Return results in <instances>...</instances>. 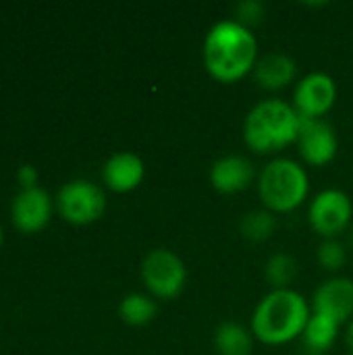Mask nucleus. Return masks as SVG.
Segmentation results:
<instances>
[{"mask_svg":"<svg viewBox=\"0 0 353 355\" xmlns=\"http://www.w3.org/2000/svg\"><path fill=\"white\" fill-rule=\"evenodd\" d=\"M58 214L77 227L96 223L106 210V196L100 185L87 179H73L56 193Z\"/></svg>","mask_w":353,"mask_h":355,"instance_id":"obj_6","label":"nucleus"},{"mask_svg":"<svg viewBox=\"0 0 353 355\" xmlns=\"http://www.w3.org/2000/svg\"><path fill=\"white\" fill-rule=\"evenodd\" d=\"M254 335L252 329H246L239 322L227 320L214 329V349L218 355H252L254 352Z\"/></svg>","mask_w":353,"mask_h":355,"instance_id":"obj_16","label":"nucleus"},{"mask_svg":"<svg viewBox=\"0 0 353 355\" xmlns=\"http://www.w3.org/2000/svg\"><path fill=\"white\" fill-rule=\"evenodd\" d=\"M353 204L350 196L341 189L318 191L308 208V220L314 233L322 239H337L352 225Z\"/></svg>","mask_w":353,"mask_h":355,"instance_id":"obj_7","label":"nucleus"},{"mask_svg":"<svg viewBox=\"0 0 353 355\" xmlns=\"http://www.w3.org/2000/svg\"><path fill=\"white\" fill-rule=\"evenodd\" d=\"M239 231H241V235L248 241L262 243V241H268L275 235V231H277V218L266 208L252 210V212L243 214V218L239 223Z\"/></svg>","mask_w":353,"mask_h":355,"instance_id":"obj_19","label":"nucleus"},{"mask_svg":"<svg viewBox=\"0 0 353 355\" xmlns=\"http://www.w3.org/2000/svg\"><path fill=\"white\" fill-rule=\"evenodd\" d=\"M298 77V64L289 54L283 52H270L262 58H258L254 69L256 83L266 92H279L291 85Z\"/></svg>","mask_w":353,"mask_h":355,"instance_id":"obj_14","label":"nucleus"},{"mask_svg":"<svg viewBox=\"0 0 353 355\" xmlns=\"http://www.w3.org/2000/svg\"><path fill=\"white\" fill-rule=\"evenodd\" d=\"M0 245H2V227H0Z\"/></svg>","mask_w":353,"mask_h":355,"instance_id":"obj_24","label":"nucleus"},{"mask_svg":"<svg viewBox=\"0 0 353 355\" xmlns=\"http://www.w3.org/2000/svg\"><path fill=\"white\" fill-rule=\"evenodd\" d=\"M202 60L208 75L218 83H235L254 73L258 40L250 27L235 19L214 23L202 44Z\"/></svg>","mask_w":353,"mask_h":355,"instance_id":"obj_1","label":"nucleus"},{"mask_svg":"<svg viewBox=\"0 0 353 355\" xmlns=\"http://www.w3.org/2000/svg\"><path fill=\"white\" fill-rule=\"evenodd\" d=\"M310 191L306 168L291 158H273L258 173V196L273 214L298 210Z\"/></svg>","mask_w":353,"mask_h":355,"instance_id":"obj_4","label":"nucleus"},{"mask_svg":"<svg viewBox=\"0 0 353 355\" xmlns=\"http://www.w3.org/2000/svg\"><path fill=\"white\" fill-rule=\"evenodd\" d=\"M264 10H266L264 2H260V0H243V2H239L235 6V15H237L235 21L252 29L254 25H258L262 21Z\"/></svg>","mask_w":353,"mask_h":355,"instance_id":"obj_21","label":"nucleus"},{"mask_svg":"<svg viewBox=\"0 0 353 355\" xmlns=\"http://www.w3.org/2000/svg\"><path fill=\"white\" fill-rule=\"evenodd\" d=\"M144 177H146V164L133 152L112 154L102 168L104 185L117 193H129V191L137 189L141 185Z\"/></svg>","mask_w":353,"mask_h":355,"instance_id":"obj_13","label":"nucleus"},{"mask_svg":"<svg viewBox=\"0 0 353 355\" xmlns=\"http://www.w3.org/2000/svg\"><path fill=\"white\" fill-rule=\"evenodd\" d=\"M208 177L214 191L231 196V193L246 191L254 183L256 168L250 158L241 154H227L212 162Z\"/></svg>","mask_w":353,"mask_h":355,"instance_id":"obj_11","label":"nucleus"},{"mask_svg":"<svg viewBox=\"0 0 353 355\" xmlns=\"http://www.w3.org/2000/svg\"><path fill=\"white\" fill-rule=\"evenodd\" d=\"M156 302L146 293H129L119 304V316L129 327H146L156 318Z\"/></svg>","mask_w":353,"mask_h":355,"instance_id":"obj_17","label":"nucleus"},{"mask_svg":"<svg viewBox=\"0 0 353 355\" xmlns=\"http://www.w3.org/2000/svg\"><path fill=\"white\" fill-rule=\"evenodd\" d=\"M298 152L310 166H327L337 156V131L325 119H302L298 133Z\"/></svg>","mask_w":353,"mask_h":355,"instance_id":"obj_9","label":"nucleus"},{"mask_svg":"<svg viewBox=\"0 0 353 355\" xmlns=\"http://www.w3.org/2000/svg\"><path fill=\"white\" fill-rule=\"evenodd\" d=\"M312 312L333 318L343 324L353 316V281L345 277H335L322 283L314 291Z\"/></svg>","mask_w":353,"mask_h":355,"instance_id":"obj_12","label":"nucleus"},{"mask_svg":"<svg viewBox=\"0 0 353 355\" xmlns=\"http://www.w3.org/2000/svg\"><path fill=\"white\" fill-rule=\"evenodd\" d=\"M300 114L281 100L268 98L258 102L243 121V141L254 154H279L298 141Z\"/></svg>","mask_w":353,"mask_h":355,"instance_id":"obj_3","label":"nucleus"},{"mask_svg":"<svg viewBox=\"0 0 353 355\" xmlns=\"http://www.w3.org/2000/svg\"><path fill=\"white\" fill-rule=\"evenodd\" d=\"M312 308L295 289H273L252 314V335L264 345H285L302 337Z\"/></svg>","mask_w":353,"mask_h":355,"instance_id":"obj_2","label":"nucleus"},{"mask_svg":"<svg viewBox=\"0 0 353 355\" xmlns=\"http://www.w3.org/2000/svg\"><path fill=\"white\" fill-rule=\"evenodd\" d=\"M339 329L341 324L335 322L333 318L329 316H322V314H316L312 312L310 314V320L302 333V345L306 349V354L310 355H325L333 343L337 341V335H339Z\"/></svg>","mask_w":353,"mask_h":355,"instance_id":"obj_15","label":"nucleus"},{"mask_svg":"<svg viewBox=\"0 0 353 355\" xmlns=\"http://www.w3.org/2000/svg\"><path fill=\"white\" fill-rule=\"evenodd\" d=\"M141 281L154 300H175L187 285L185 262L173 250H152L141 262Z\"/></svg>","mask_w":353,"mask_h":355,"instance_id":"obj_5","label":"nucleus"},{"mask_svg":"<svg viewBox=\"0 0 353 355\" xmlns=\"http://www.w3.org/2000/svg\"><path fill=\"white\" fill-rule=\"evenodd\" d=\"M52 198L42 187H29L21 189L10 206V216L15 227L21 233L33 235L40 233L52 218Z\"/></svg>","mask_w":353,"mask_h":355,"instance_id":"obj_10","label":"nucleus"},{"mask_svg":"<svg viewBox=\"0 0 353 355\" xmlns=\"http://www.w3.org/2000/svg\"><path fill=\"white\" fill-rule=\"evenodd\" d=\"M298 272L300 268L295 258L285 252L273 254L264 266V277L273 289H291L293 281L298 279Z\"/></svg>","mask_w":353,"mask_h":355,"instance_id":"obj_18","label":"nucleus"},{"mask_svg":"<svg viewBox=\"0 0 353 355\" xmlns=\"http://www.w3.org/2000/svg\"><path fill=\"white\" fill-rule=\"evenodd\" d=\"M17 181L21 185V189H29V187H37V171L35 166L31 164H23L19 171H17Z\"/></svg>","mask_w":353,"mask_h":355,"instance_id":"obj_22","label":"nucleus"},{"mask_svg":"<svg viewBox=\"0 0 353 355\" xmlns=\"http://www.w3.org/2000/svg\"><path fill=\"white\" fill-rule=\"evenodd\" d=\"M316 260L325 270H341L347 262V250L339 239H322L316 250Z\"/></svg>","mask_w":353,"mask_h":355,"instance_id":"obj_20","label":"nucleus"},{"mask_svg":"<svg viewBox=\"0 0 353 355\" xmlns=\"http://www.w3.org/2000/svg\"><path fill=\"white\" fill-rule=\"evenodd\" d=\"M337 102V83L331 75L314 71L302 77L293 89L291 106L302 119H322Z\"/></svg>","mask_w":353,"mask_h":355,"instance_id":"obj_8","label":"nucleus"},{"mask_svg":"<svg viewBox=\"0 0 353 355\" xmlns=\"http://www.w3.org/2000/svg\"><path fill=\"white\" fill-rule=\"evenodd\" d=\"M350 243H352V248H353V227H352V231H350Z\"/></svg>","mask_w":353,"mask_h":355,"instance_id":"obj_23","label":"nucleus"}]
</instances>
